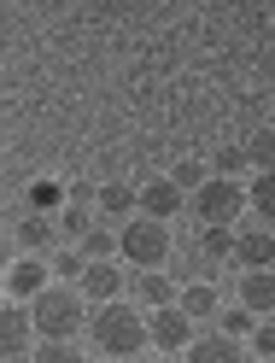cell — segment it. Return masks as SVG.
<instances>
[{
	"mask_svg": "<svg viewBox=\"0 0 275 363\" xmlns=\"http://www.w3.org/2000/svg\"><path fill=\"white\" fill-rule=\"evenodd\" d=\"M88 223H94V217H88V206H71V199L59 206V229L71 235V240H82V235H88Z\"/></svg>",
	"mask_w": 275,
	"mask_h": 363,
	"instance_id": "603a6c76",
	"label": "cell"
},
{
	"mask_svg": "<svg viewBox=\"0 0 275 363\" xmlns=\"http://www.w3.org/2000/svg\"><path fill=\"white\" fill-rule=\"evenodd\" d=\"M252 323H258V311H252V305H228V311H217V328H223V334H252Z\"/></svg>",
	"mask_w": 275,
	"mask_h": 363,
	"instance_id": "7402d4cb",
	"label": "cell"
},
{
	"mask_svg": "<svg viewBox=\"0 0 275 363\" xmlns=\"http://www.w3.org/2000/svg\"><path fill=\"white\" fill-rule=\"evenodd\" d=\"M88 346H94L100 357H141V352L152 346V340H147V316H141V305H123V299L94 305Z\"/></svg>",
	"mask_w": 275,
	"mask_h": 363,
	"instance_id": "6da1fadb",
	"label": "cell"
},
{
	"mask_svg": "<svg viewBox=\"0 0 275 363\" xmlns=\"http://www.w3.org/2000/svg\"><path fill=\"white\" fill-rule=\"evenodd\" d=\"M30 346H35V323H30V311H24V305H0V363L30 357Z\"/></svg>",
	"mask_w": 275,
	"mask_h": 363,
	"instance_id": "52a82bcc",
	"label": "cell"
},
{
	"mask_svg": "<svg viewBox=\"0 0 275 363\" xmlns=\"http://www.w3.org/2000/svg\"><path fill=\"white\" fill-rule=\"evenodd\" d=\"M18 240H24V252H47V246H53V217L47 211H30L24 223H18Z\"/></svg>",
	"mask_w": 275,
	"mask_h": 363,
	"instance_id": "e0dca14e",
	"label": "cell"
},
{
	"mask_svg": "<svg viewBox=\"0 0 275 363\" xmlns=\"http://www.w3.org/2000/svg\"><path fill=\"white\" fill-rule=\"evenodd\" d=\"M205 269H211V258H205L199 246H193V252H181V258H176V276H181V281H188V276H205Z\"/></svg>",
	"mask_w": 275,
	"mask_h": 363,
	"instance_id": "f1b7e54d",
	"label": "cell"
},
{
	"mask_svg": "<svg viewBox=\"0 0 275 363\" xmlns=\"http://www.w3.org/2000/svg\"><path fill=\"white\" fill-rule=\"evenodd\" d=\"M59 206H64V188H59L53 176H35V182H30V211H47V217H53Z\"/></svg>",
	"mask_w": 275,
	"mask_h": 363,
	"instance_id": "d6986e66",
	"label": "cell"
},
{
	"mask_svg": "<svg viewBox=\"0 0 275 363\" xmlns=\"http://www.w3.org/2000/svg\"><path fill=\"white\" fill-rule=\"evenodd\" d=\"M47 281H53V269L41 264V258H24V264H12V269H6V293H12V299H24V305H30Z\"/></svg>",
	"mask_w": 275,
	"mask_h": 363,
	"instance_id": "8fae6325",
	"label": "cell"
},
{
	"mask_svg": "<svg viewBox=\"0 0 275 363\" xmlns=\"http://www.w3.org/2000/svg\"><path fill=\"white\" fill-rule=\"evenodd\" d=\"M246 170V147H217V176H240Z\"/></svg>",
	"mask_w": 275,
	"mask_h": 363,
	"instance_id": "83f0119b",
	"label": "cell"
},
{
	"mask_svg": "<svg viewBox=\"0 0 275 363\" xmlns=\"http://www.w3.org/2000/svg\"><path fill=\"white\" fill-rule=\"evenodd\" d=\"M199 252L211 258V264H228V252H235V223H205Z\"/></svg>",
	"mask_w": 275,
	"mask_h": 363,
	"instance_id": "2e32d148",
	"label": "cell"
},
{
	"mask_svg": "<svg viewBox=\"0 0 275 363\" xmlns=\"http://www.w3.org/2000/svg\"><path fill=\"white\" fill-rule=\"evenodd\" d=\"M246 206H252V211H258V217L269 223V229H275V170H258V176H252Z\"/></svg>",
	"mask_w": 275,
	"mask_h": 363,
	"instance_id": "9a60e30c",
	"label": "cell"
},
{
	"mask_svg": "<svg viewBox=\"0 0 275 363\" xmlns=\"http://www.w3.org/2000/svg\"><path fill=\"white\" fill-rule=\"evenodd\" d=\"M240 305H252L258 316L275 311V264L269 269H240Z\"/></svg>",
	"mask_w": 275,
	"mask_h": 363,
	"instance_id": "7c38bea8",
	"label": "cell"
},
{
	"mask_svg": "<svg viewBox=\"0 0 275 363\" xmlns=\"http://www.w3.org/2000/svg\"><path fill=\"white\" fill-rule=\"evenodd\" d=\"M30 357H41V363H71V357H82V346H77V340H47V334H41L35 346H30Z\"/></svg>",
	"mask_w": 275,
	"mask_h": 363,
	"instance_id": "ffe728a7",
	"label": "cell"
},
{
	"mask_svg": "<svg viewBox=\"0 0 275 363\" xmlns=\"http://www.w3.org/2000/svg\"><path fill=\"white\" fill-rule=\"evenodd\" d=\"M77 287H82L88 305H106V299H118V293H123V269L111 264V258H88L82 276H77Z\"/></svg>",
	"mask_w": 275,
	"mask_h": 363,
	"instance_id": "ba28073f",
	"label": "cell"
},
{
	"mask_svg": "<svg viewBox=\"0 0 275 363\" xmlns=\"http://www.w3.org/2000/svg\"><path fill=\"white\" fill-rule=\"evenodd\" d=\"M181 199H188V194H181L170 176H152L147 188H135V211H147V217H164V223H170V217L181 211Z\"/></svg>",
	"mask_w": 275,
	"mask_h": 363,
	"instance_id": "9c48e42d",
	"label": "cell"
},
{
	"mask_svg": "<svg viewBox=\"0 0 275 363\" xmlns=\"http://www.w3.org/2000/svg\"><path fill=\"white\" fill-rule=\"evenodd\" d=\"M176 305L188 311L193 323H199V316H217V287H205V281H188V287L176 293Z\"/></svg>",
	"mask_w": 275,
	"mask_h": 363,
	"instance_id": "ac0fdd59",
	"label": "cell"
},
{
	"mask_svg": "<svg viewBox=\"0 0 275 363\" xmlns=\"http://www.w3.org/2000/svg\"><path fill=\"white\" fill-rule=\"evenodd\" d=\"M82 264H88V258H82V246H77V252H59V258H53L47 269H53L59 281H77V276H82Z\"/></svg>",
	"mask_w": 275,
	"mask_h": 363,
	"instance_id": "484cf974",
	"label": "cell"
},
{
	"mask_svg": "<svg viewBox=\"0 0 275 363\" xmlns=\"http://www.w3.org/2000/svg\"><path fill=\"white\" fill-rule=\"evenodd\" d=\"M170 182H176L181 194H193L199 182H205V164H199V158H176V170H170Z\"/></svg>",
	"mask_w": 275,
	"mask_h": 363,
	"instance_id": "d4e9b609",
	"label": "cell"
},
{
	"mask_svg": "<svg viewBox=\"0 0 275 363\" xmlns=\"http://www.w3.org/2000/svg\"><path fill=\"white\" fill-rule=\"evenodd\" d=\"M147 340L158 352H188V340H193V316L181 311L176 299L170 305H152L147 311Z\"/></svg>",
	"mask_w": 275,
	"mask_h": 363,
	"instance_id": "5b68a950",
	"label": "cell"
},
{
	"mask_svg": "<svg viewBox=\"0 0 275 363\" xmlns=\"http://www.w3.org/2000/svg\"><path fill=\"white\" fill-rule=\"evenodd\" d=\"M252 357H275V323H252Z\"/></svg>",
	"mask_w": 275,
	"mask_h": 363,
	"instance_id": "4316f807",
	"label": "cell"
},
{
	"mask_svg": "<svg viewBox=\"0 0 275 363\" xmlns=\"http://www.w3.org/2000/svg\"><path fill=\"white\" fill-rule=\"evenodd\" d=\"M118 252L135 264V269H152V264H164L170 258V229H164V217H147V211H135L123 223V235H118Z\"/></svg>",
	"mask_w": 275,
	"mask_h": 363,
	"instance_id": "3957f363",
	"label": "cell"
},
{
	"mask_svg": "<svg viewBox=\"0 0 275 363\" xmlns=\"http://www.w3.org/2000/svg\"><path fill=\"white\" fill-rule=\"evenodd\" d=\"M118 252V235H106V229H94L88 223V235H82V258H111Z\"/></svg>",
	"mask_w": 275,
	"mask_h": 363,
	"instance_id": "cb8c5ba5",
	"label": "cell"
},
{
	"mask_svg": "<svg viewBox=\"0 0 275 363\" xmlns=\"http://www.w3.org/2000/svg\"><path fill=\"white\" fill-rule=\"evenodd\" d=\"M82 316H88L82 287H59V281H47V287L30 299V323H35V334H47V340H71V334H82Z\"/></svg>",
	"mask_w": 275,
	"mask_h": 363,
	"instance_id": "7a4b0ae2",
	"label": "cell"
},
{
	"mask_svg": "<svg viewBox=\"0 0 275 363\" xmlns=\"http://www.w3.org/2000/svg\"><path fill=\"white\" fill-rule=\"evenodd\" d=\"M228 264H240V269H269V264H275V229H269V223L235 229V252H228Z\"/></svg>",
	"mask_w": 275,
	"mask_h": 363,
	"instance_id": "8992f818",
	"label": "cell"
},
{
	"mask_svg": "<svg viewBox=\"0 0 275 363\" xmlns=\"http://www.w3.org/2000/svg\"><path fill=\"white\" fill-rule=\"evenodd\" d=\"M64 199H71V206H94V182H71Z\"/></svg>",
	"mask_w": 275,
	"mask_h": 363,
	"instance_id": "f546056e",
	"label": "cell"
},
{
	"mask_svg": "<svg viewBox=\"0 0 275 363\" xmlns=\"http://www.w3.org/2000/svg\"><path fill=\"white\" fill-rule=\"evenodd\" d=\"M129 287H135V299H141L147 311H152V305H170V299H176V281H170L158 264H152V269H135V281H129Z\"/></svg>",
	"mask_w": 275,
	"mask_h": 363,
	"instance_id": "4fadbf2b",
	"label": "cell"
},
{
	"mask_svg": "<svg viewBox=\"0 0 275 363\" xmlns=\"http://www.w3.org/2000/svg\"><path fill=\"white\" fill-rule=\"evenodd\" d=\"M246 357V340L240 334H199V340H188V363H240Z\"/></svg>",
	"mask_w": 275,
	"mask_h": 363,
	"instance_id": "30bf717a",
	"label": "cell"
},
{
	"mask_svg": "<svg viewBox=\"0 0 275 363\" xmlns=\"http://www.w3.org/2000/svg\"><path fill=\"white\" fill-rule=\"evenodd\" d=\"M94 206H100L106 217H135V188H129V182H100V188H94Z\"/></svg>",
	"mask_w": 275,
	"mask_h": 363,
	"instance_id": "5bb4252c",
	"label": "cell"
},
{
	"mask_svg": "<svg viewBox=\"0 0 275 363\" xmlns=\"http://www.w3.org/2000/svg\"><path fill=\"white\" fill-rule=\"evenodd\" d=\"M193 211H199V223H235L246 211L240 176H205L199 188H193Z\"/></svg>",
	"mask_w": 275,
	"mask_h": 363,
	"instance_id": "277c9868",
	"label": "cell"
},
{
	"mask_svg": "<svg viewBox=\"0 0 275 363\" xmlns=\"http://www.w3.org/2000/svg\"><path fill=\"white\" fill-rule=\"evenodd\" d=\"M246 164H258V170H275V129H258L246 141Z\"/></svg>",
	"mask_w": 275,
	"mask_h": 363,
	"instance_id": "44dd1931",
	"label": "cell"
}]
</instances>
